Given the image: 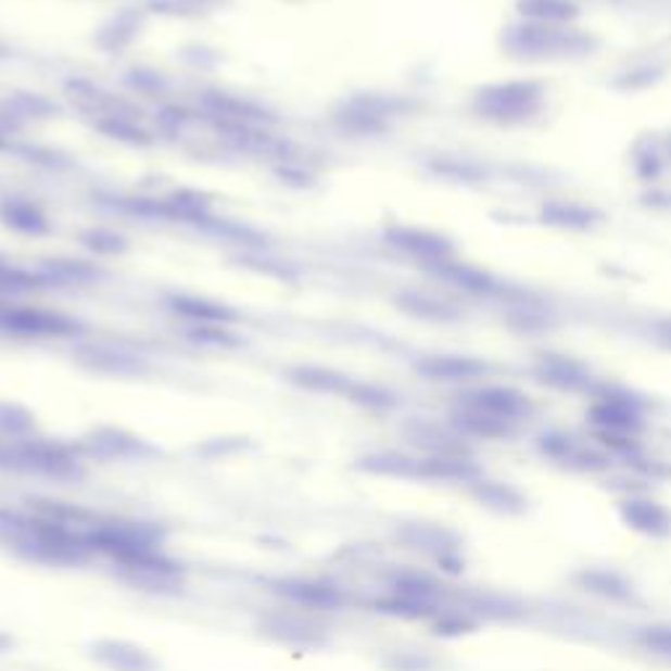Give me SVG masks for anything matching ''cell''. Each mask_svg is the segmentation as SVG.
I'll return each instance as SVG.
<instances>
[{
    "label": "cell",
    "instance_id": "1",
    "mask_svg": "<svg viewBox=\"0 0 671 671\" xmlns=\"http://www.w3.org/2000/svg\"><path fill=\"white\" fill-rule=\"evenodd\" d=\"M0 541L9 543L22 559L46 567H81L94 556L87 530L11 509H0Z\"/></svg>",
    "mask_w": 671,
    "mask_h": 671
},
{
    "label": "cell",
    "instance_id": "2",
    "mask_svg": "<svg viewBox=\"0 0 671 671\" xmlns=\"http://www.w3.org/2000/svg\"><path fill=\"white\" fill-rule=\"evenodd\" d=\"M0 470L55 483H77L85 478L77 448L48 439H0Z\"/></svg>",
    "mask_w": 671,
    "mask_h": 671
},
{
    "label": "cell",
    "instance_id": "3",
    "mask_svg": "<svg viewBox=\"0 0 671 671\" xmlns=\"http://www.w3.org/2000/svg\"><path fill=\"white\" fill-rule=\"evenodd\" d=\"M474 116L485 122L515 126L528 124L546 105V87L535 79H509L478 87L470 100Z\"/></svg>",
    "mask_w": 671,
    "mask_h": 671
},
{
    "label": "cell",
    "instance_id": "4",
    "mask_svg": "<svg viewBox=\"0 0 671 671\" xmlns=\"http://www.w3.org/2000/svg\"><path fill=\"white\" fill-rule=\"evenodd\" d=\"M166 530L153 522H137V519H111V522H94L87 528V543L94 554H105L118 569L142 561L144 556L163 550Z\"/></svg>",
    "mask_w": 671,
    "mask_h": 671
},
{
    "label": "cell",
    "instance_id": "5",
    "mask_svg": "<svg viewBox=\"0 0 671 671\" xmlns=\"http://www.w3.org/2000/svg\"><path fill=\"white\" fill-rule=\"evenodd\" d=\"M502 46L522 59H569L591 50V37L569 24H515L504 31Z\"/></svg>",
    "mask_w": 671,
    "mask_h": 671
},
{
    "label": "cell",
    "instance_id": "6",
    "mask_svg": "<svg viewBox=\"0 0 671 671\" xmlns=\"http://www.w3.org/2000/svg\"><path fill=\"white\" fill-rule=\"evenodd\" d=\"M396 541L404 548L428 556L435 567L446 574L465 572V537L452 524L430 522V519H413L396 528Z\"/></svg>",
    "mask_w": 671,
    "mask_h": 671
},
{
    "label": "cell",
    "instance_id": "7",
    "mask_svg": "<svg viewBox=\"0 0 671 671\" xmlns=\"http://www.w3.org/2000/svg\"><path fill=\"white\" fill-rule=\"evenodd\" d=\"M457 404L461 407H472L478 413H485L496 420L509 422V426H522L535 415V402L524 391L515 389V385L502 383H483L465 389L457 396Z\"/></svg>",
    "mask_w": 671,
    "mask_h": 671
},
{
    "label": "cell",
    "instance_id": "8",
    "mask_svg": "<svg viewBox=\"0 0 671 671\" xmlns=\"http://www.w3.org/2000/svg\"><path fill=\"white\" fill-rule=\"evenodd\" d=\"M587 422L595 428V435L637 439L645 428V415L641 402L626 391H604L587 407Z\"/></svg>",
    "mask_w": 671,
    "mask_h": 671
},
{
    "label": "cell",
    "instance_id": "9",
    "mask_svg": "<svg viewBox=\"0 0 671 671\" xmlns=\"http://www.w3.org/2000/svg\"><path fill=\"white\" fill-rule=\"evenodd\" d=\"M617 517L630 533L648 541L671 537V509L648 493H626L617 502Z\"/></svg>",
    "mask_w": 671,
    "mask_h": 671
},
{
    "label": "cell",
    "instance_id": "10",
    "mask_svg": "<svg viewBox=\"0 0 671 671\" xmlns=\"http://www.w3.org/2000/svg\"><path fill=\"white\" fill-rule=\"evenodd\" d=\"M79 448L100 459H129V461L153 459L161 454V448L153 446L150 441L139 439V435L129 433V430L113 426L92 428L90 433L79 441Z\"/></svg>",
    "mask_w": 671,
    "mask_h": 671
},
{
    "label": "cell",
    "instance_id": "11",
    "mask_svg": "<svg viewBox=\"0 0 671 671\" xmlns=\"http://www.w3.org/2000/svg\"><path fill=\"white\" fill-rule=\"evenodd\" d=\"M572 585L578 587V591L613 606L635 604V600L641 598V591H637L635 580L617 567H604V565L580 567L578 572H572Z\"/></svg>",
    "mask_w": 671,
    "mask_h": 671
},
{
    "label": "cell",
    "instance_id": "12",
    "mask_svg": "<svg viewBox=\"0 0 671 671\" xmlns=\"http://www.w3.org/2000/svg\"><path fill=\"white\" fill-rule=\"evenodd\" d=\"M467 496L472 498L480 509L491 511L493 517L502 519H517L522 515H528L530 509V498L519 485L511 483V480L502 478H489L483 474L480 480H474L472 485H467Z\"/></svg>",
    "mask_w": 671,
    "mask_h": 671
},
{
    "label": "cell",
    "instance_id": "13",
    "mask_svg": "<svg viewBox=\"0 0 671 671\" xmlns=\"http://www.w3.org/2000/svg\"><path fill=\"white\" fill-rule=\"evenodd\" d=\"M535 378L548 389L561 391V394H585L593 389L591 367L569 354L543 352L533 365Z\"/></svg>",
    "mask_w": 671,
    "mask_h": 671
},
{
    "label": "cell",
    "instance_id": "14",
    "mask_svg": "<svg viewBox=\"0 0 671 671\" xmlns=\"http://www.w3.org/2000/svg\"><path fill=\"white\" fill-rule=\"evenodd\" d=\"M404 439L420 448L426 457H448V454H470V443L452 422L413 417L404 422Z\"/></svg>",
    "mask_w": 671,
    "mask_h": 671
},
{
    "label": "cell",
    "instance_id": "15",
    "mask_svg": "<svg viewBox=\"0 0 671 671\" xmlns=\"http://www.w3.org/2000/svg\"><path fill=\"white\" fill-rule=\"evenodd\" d=\"M0 328L22 336H74L81 331L77 320L40 307H0Z\"/></svg>",
    "mask_w": 671,
    "mask_h": 671
},
{
    "label": "cell",
    "instance_id": "16",
    "mask_svg": "<svg viewBox=\"0 0 671 671\" xmlns=\"http://www.w3.org/2000/svg\"><path fill=\"white\" fill-rule=\"evenodd\" d=\"M415 372L435 383H474L489 376L491 365L470 354H428L417 359Z\"/></svg>",
    "mask_w": 671,
    "mask_h": 671
},
{
    "label": "cell",
    "instance_id": "17",
    "mask_svg": "<svg viewBox=\"0 0 671 671\" xmlns=\"http://www.w3.org/2000/svg\"><path fill=\"white\" fill-rule=\"evenodd\" d=\"M383 237L391 246H396V250L422 259L426 265L454 257L452 239L443 237V233L439 231L420 229V226H391V229H385Z\"/></svg>",
    "mask_w": 671,
    "mask_h": 671
},
{
    "label": "cell",
    "instance_id": "18",
    "mask_svg": "<svg viewBox=\"0 0 671 671\" xmlns=\"http://www.w3.org/2000/svg\"><path fill=\"white\" fill-rule=\"evenodd\" d=\"M66 92H68V98H72V103L77 105L79 111L90 113V116H100V118L116 116V118H131V122H137V118L142 116V111H139L135 103L105 92L103 87H94L92 81H85V79L66 81Z\"/></svg>",
    "mask_w": 671,
    "mask_h": 671
},
{
    "label": "cell",
    "instance_id": "19",
    "mask_svg": "<svg viewBox=\"0 0 671 671\" xmlns=\"http://www.w3.org/2000/svg\"><path fill=\"white\" fill-rule=\"evenodd\" d=\"M90 656L111 671H157V658L148 648L122 637H100L90 645Z\"/></svg>",
    "mask_w": 671,
    "mask_h": 671
},
{
    "label": "cell",
    "instance_id": "20",
    "mask_svg": "<svg viewBox=\"0 0 671 671\" xmlns=\"http://www.w3.org/2000/svg\"><path fill=\"white\" fill-rule=\"evenodd\" d=\"M274 591L278 595H283L289 604L305 606V609H313V611H336V609H341L346 600V595L341 593V587H336L333 582H326V580H302V578L278 580L274 585Z\"/></svg>",
    "mask_w": 671,
    "mask_h": 671
},
{
    "label": "cell",
    "instance_id": "21",
    "mask_svg": "<svg viewBox=\"0 0 671 671\" xmlns=\"http://www.w3.org/2000/svg\"><path fill=\"white\" fill-rule=\"evenodd\" d=\"M74 359L87 370L105 372V376H142V372H148V363L139 354L118 350V346L81 344L74 350Z\"/></svg>",
    "mask_w": 671,
    "mask_h": 671
},
{
    "label": "cell",
    "instance_id": "22",
    "mask_svg": "<svg viewBox=\"0 0 671 671\" xmlns=\"http://www.w3.org/2000/svg\"><path fill=\"white\" fill-rule=\"evenodd\" d=\"M485 474L483 467L472 459V454H448V457H420L422 483L472 485Z\"/></svg>",
    "mask_w": 671,
    "mask_h": 671
},
{
    "label": "cell",
    "instance_id": "23",
    "mask_svg": "<svg viewBox=\"0 0 671 671\" xmlns=\"http://www.w3.org/2000/svg\"><path fill=\"white\" fill-rule=\"evenodd\" d=\"M218 135L226 142L233 144L242 153H252L259 157H287L289 155V142L281 137L268 135V131H259L252 124H233V122H215Z\"/></svg>",
    "mask_w": 671,
    "mask_h": 671
},
{
    "label": "cell",
    "instance_id": "24",
    "mask_svg": "<svg viewBox=\"0 0 671 671\" xmlns=\"http://www.w3.org/2000/svg\"><path fill=\"white\" fill-rule=\"evenodd\" d=\"M428 270L433 276L443 278V281L452 283V287L467 291V294L489 296V294H493V291L502 289V281H498V278L493 276L491 270L478 268V265H472V263H461V259H457V257L430 263Z\"/></svg>",
    "mask_w": 671,
    "mask_h": 671
},
{
    "label": "cell",
    "instance_id": "25",
    "mask_svg": "<svg viewBox=\"0 0 671 671\" xmlns=\"http://www.w3.org/2000/svg\"><path fill=\"white\" fill-rule=\"evenodd\" d=\"M448 422L465 435L467 441L480 439V441H511L517 439L519 428L509 426V422L496 420V417L478 413L472 407H461V404H454L452 415H448Z\"/></svg>",
    "mask_w": 671,
    "mask_h": 671
},
{
    "label": "cell",
    "instance_id": "26",
    "mask_svg": "<svg viewBox=\"0 0 671 671\" xmlns=\"http://www.w3.org/2000/svg\"><path fill=\"white\" fill-rule=\"evenodd\" d=\"M354 470L372 474V478L391 480H420V457L404 452H370L354 459Z\"/></svg>",
    "mask_w": 671,
    "mask_h": 671
},
{
    "label": "cell",
    "instance_id": "27",
    "mask_svg": "<svg viewBox=\"0 0 671 671\" xmlns=\"http://www.w3.org/2000/svg\"><path fill=\"white\" fill-rule=\"evenodd\" d=\"M202 105L213 113L218 122H233V124H255V122H274L265 107H259L250 100L237 98V94L207 90L202 94Z\"/></svg>",
    "mask_w": 671,
    "mask_h": 671
},
{
    "label": "cell",
    "instance_id": "28",
    "mask_svg": "<svg viewBox=\"0 0 671 671\" xmlns=\"http://www.w3.org/2000/svg\"><path fill=\"white\" fill-rule=\"evenodd\" d=\"M142 24H144L142 11H137V9L118 11L116 16L107 18L103 27L98 29V35H94V46H98L100 50H105V53H118V50L129 48L131 42H135L139 29H142Z\"/></svg>",
    "mask_w": 671,
    "mask_h": 671
},
{
    "label": "cell",
    "instance_id": "29",
    "mask_svg": "<svg viewBox=\"0 0 671 671\" xmlns=\"http://www.w3.org/2000/svg\"><path fill=\"white\" fill-rule=\"evenodd\" d=\"M287 378L296 389L313 391V394H339L346 396L350 385L354 383L350 376L333 370V367H318V365H300L291 367Z\"/></svg>",
    "mask_w": 671,
    "mask_h": 671
},
{
    "label": "cell",
    "instance_id": "30",
    "mask_svg": "<svg viewBox=\"0 0 671 671\" xmlns=\"http://www.w3.org/2000/svg\"><path fill=\"white\" fill-rule=\"evenodd\" d=\"M396 307L402 313L413 315L417 320H428V322H454L459 320V309L452 305V302L439 300V296L426 294V291H402L396 294Z\"/></svg>",
    "mask_w": 671,
    "mask_h": 671
},
{
    "label": "cell",
    "instance_id": "31",
    "mask_svg": "<svg viewBox=\"0 0 671 671\" xmlns=\"http://www.w3.org/2000/svg\"><path fill=\"white\" fill-rule=\"evenodd\" d=\"M0 220H3L9 229L31 233V237H40V233L50 231L46 211H42L37 202L24 198H9L0 202Z\"/></svg>",
    "mask_w": 671,
    "mask_h": 671
},
{
    "label": "cell",
    "instance_id": "32",
    "mask_svg": "<svg viewBox=\"0 0 671 671\" xmlns=\"http://www.w3.org/2000/svg\"><path fill=\"white\" fill-rule=\"evenodd\" d=\"M265 632L274 635L278 643L296 645V648H320L326 643V635L320 632V626H313L305 619L300 617H283V613H276V617L265 619Z\"/></svg>",
    "mask_w": 671,
    "mask_h": 671
},
{
    "label": "cell",
    "instance_id": "33",
    "mask_svg": "<svg viewBox=\"0 0 671 671\" xmlns=\"http://www.w3.org/2000/svg\"><path fill=\"white\" fill-rule=\"evenodd\" d=\"M168 305H170V309H174V313L183 315V318L198 320V322H211V326H226V322L239 320L237 309L224 305V302L205 300V296L179 294V296H170Z\"/></svg>",
    "mask_w": 671,
    "mask_h": 671
},
{
    "label": "cell",
    "instance_id": "34",
    "mask_svg": "<svg viewBox=\"0 0 671 671\" xmlns=\"http://www.w3.org/2000/svg\"><path fill=\"white\" fill-rule=\"evenodd\" d=\"M389 587L394 595L417 600V604L441 606V582L430 578L428 572H420V569H398L394 578H391Z\"/></svg>",
    "mask_w": 671,
    "mask_h": 671
},
{
    "label": "cell",
    "instance_id": "35",
    "mask_svg": "<svg viewBox=\"0 0 671 671\" xmlns=\"http://www.w3.org/2000/svg\"><path fill=\"white\" fill-rule=\"evenodd\" d=\"M517 11L535 24H572L580 16L574 0H519Z\"/></svg>",
    "mask_w": 671,
    "mask_h": 671
},
{
    "label": "cell",
    "instance_id": "36",
    "mask_svg": "<svg viewBox=\"0 0 671 671\" xmlns=\"http://www.w3.org/2000/svg\"><path fill=\"white\" fill-rule=\"evenodd\" d=\"M630 643L643 654L671 661V622L669 619H658V622L632 626Z\"/></svg>",
    "mask_w": 671,
    "mask_h": 671
},
{
    "label": "cell",
    "instance_id": "37",
    "mask_svg": "<svg viewBox=\"0 0 671 671\" xmlns=\"http://www.w3.org/2000/svg\"><path fill=\"white\" fill-rule=\"evenodd\" d=\"M430 622L439 637H465L480 630V619L470 609H439Z\"/></svg>",
    "mask_w": 671,
    "mask_h": 671
},
{
    "label": "cell",
    "instance_id": "38",
    "mask_svg": "<svg viewBox=\"0 0 671 671\" xmlns=\"http://www.w3.org/2000/svg\"><path fill=\"white\" fill-rule=\"evenodd\" d=\"M372 609L389 613L394 619H407V622H420V619H433L439 613L441 606H428V604H417V600L402 598V595H383V598L372 600Z\"/></svg>",
    "mask_w": 671,
    "mask_h": 671
},
{
    "label": "cell",
    "instance_id": "39",
    "mask_svg": "<svg viewBox=\"0 0 671 671\" xmlns=\"http://www.w3.org/2000/svg\"><path fill=\"white\" fill-rule=\"evenodd\" d=\"M42 276L48 278V283H87L98 278V270L85 259L55 257L42 263Z\"/></svg>",
    "mask_w": 671,
    "mask_h": 671
},
{
    "label": "cell",
    "instance_id": "40",
    "mask_svg": "<svg viewBox=\"0 0 671 671\" xmlns=\"http://www.w3.org/2000/svg\"><path fill=\"white\" fill-rule=\"evenodd\" d=\"M35 413L18 402H0V439H27L35 430Z\"/></svg>",
    "mask_w": 671,
    "mask_h": 671
},
{
    "label": "cell",
    "instance_id": "41",
    "mask_svg": "<svg viewBox=\"0 0 671 671\" xmlns=\"http://www.w3.org/2000/svg\"><path fill=\"white\" fill-rule=\"evenodd\" d=\"M336 122L344 126L346 131H354V135H383L389 129V122L372 116V113L363 111V107L350 103V100L336 111Z\"/></svg>",
    "mask_w": 671,
    "mask_h": 671
},
{
    "label": "cell",
    "instance_id": "42",
    "mask_svg": "<svg viewBox=\"0 0 671 671\" xmlns=\"http://www.w3.org/2000/svg\"><path fill=\"white\" fill-rule=\"evenodd\" d=\"M98 129L103 131L105 137L118 139V142L126 144H139V148H148V144H153V137H150V131H144L142 126H137V122H131V118H100Z\"/></svg>",
    "mask_w": 671,
    "mask_h": 671
},
{
    "label": "cell",
    "instance_id": "43",
    "mask_svg": "<svg viewBox=\"0 0 671 671\" xmlns=\"http://www.w3.org/2000/svg\"><path fill=\"white\" fill-rule=\"evenodd\" d=\"M48 278L42 274H29V270L14 268V265H0V294H24V291L46 287Z\"/></svg>",
    "mask_w": 671,
    "mask_h": 671
},
{
    "label": "cell",
    "instance_id": "44",
    "mask_svg": "<svg viewBox=\"0 0 671 671\" xmlns=\"http://www.w3.org/2000/svg\"><path fill=\"white\" fill-rule=\"evenodd\" d=\"M346 398L365 409H391L396 404V396L389 389L376 383H357L354 381L346 391Z\"/></svg>",
    "mask_w": 671,
    "mask_h": 671
},
{
    "label": "cell",
    "instance_id": "45",
    "mask_svg": "<svg viewBox=\"0 0 671 671\" xmlns=\"http://www.w3.org/2000/svg\"><path fill=\"white\" fill-rule=\"evenodd\" d=\"M79 242L92 250L94 255H124L129 250V242L116 231L107 229H87L79 233Z\"/></svg>",
    "mask_w": 671,
    "mask_h": 671
},
{
    "label": "cell",
    "instance_id": "46",
    "mask_svg": "<svg viewBox=\"0 0 671 671\" xmlns=\"http://www.w3.org/2000/svg\"><path fill=\"white\" fill-rule=\"evenodd\" d=\"M591 211L582 205H567V202H554L546 211V218L556 226H567V229H585L591 226Z\"/></svg>",
    "mask_w": 671,
    "mask_h": 671
},
{
    "label": "cell",
    "instance_id": "47",
    "mask_svg": "<svg viewBox=\"0 0 671 671\" xmlns=\"http://www.w3.org/2000/svg\"><path fill=\"white\" fill-rule=\"evenodd\" d=\"M187 339L192 344L211 346V350H233V346H239L237 336L226 331L224 326H198L187 333Z\"/></svg>",
    "mask_w": 671,
    "mask_h": 671
},
{
    "label": "cell",
    "instance_id": "48",
    "mask_svg": "<svg viewBox=\"0 0 671 671\" xmlns=\"http://www.w3.org/2000/svg\"><path fill=\"white\" fill-rule=\"evenodd\" d=\"M9 105L14 107L18 116H31V118H46L50 113H55V105L48 98L37 92H14L9 98Z\"/></svg>",
    "mask_w": 671,
    "mask_h": 671
},
{
    "label": "cell",
    "instance_id": "49",
    "mask_svg": "<svg viewBox=\"0 0 671 671\" xmlns=\"http://www.w3.org/2000/svg\"><path fill=\"white\" fill-rule=\"evenodd\" d=\"M244 446H246V439H213V441L202 443L198 452L202 454V457L218 459V457H229V454L242 452Z\"/></svg>",
    "mask_w": 671,
    "mask_h": 671
},
{
    "label": "cell",
    "instance_id": "50",
    "mask_svg": "<svg viewBox=\"0 0 671 671\" xmlns=\"http://www.w3.org/2000/svg\"><path fill=\"white\" fill-rule=\"evenodd\" d=\"M126 81H129V87H135V90H142V92H157L166 87V81H163L161 74L150 72V68H135V72H129Z\"/></svg>",
    "mask_w": 671,
    "mask_h": 671
},
{
    "label": "cell",
    "instance_id": "51",
    "mask_svg": "<svg viewBox=\"0 0 671 671\" xmlns=\"http://www.w3.org/2000/svg\"><path fill=\"white\" fill-rule=\"evenodd\" d=\"M189 122V116L183 111H176V107H168V111H163V116H161V124L166 126V129H179L181 124H187Z\"/></svg>",
    "mask_w": 671,
    "mask_h": 671
},
{
    "label": "cell",
    "instance_id": "52",
    "mask_svg": "<svg viewBox=\"0 0 671 671\" xmlns=\"http://www.w3.org/2000/svg\"><path fill=\"white\" fill-rule=\"evenodd\" d=\"M278 176H281V181H294L296 187H309V183H313V176L302 174V170L281 168V170H278Z\"/></svg>",
    "mask_w": 671,
    "mask_h": 671
},
{
    "label": "cell",
    "instance_id": "53",
    "mask_svg": "<svg viewBox=\"0 0 671 671\" xmlns=\"http://www.w3.org/2000/svg\"><path fill=\"white\" fill-rule=\"evenodd\" d=\"M14 648V637L9 635V632H0V654H5V650Z\"/></svg>",
    "mask_w": 671,
    "mask_h": 671
},
{
    "label": "cell",
    "instance_id": "54",
    "mask_svg": "<svg viewBox=\"0 0 671 671\" xmlns=\"http://www.w3.org/2000/svg\"><path fill=\"white\" fill-rule=\"evenodd\" d=\"M5 148H9V142H5V137L0 135V150H5Z\"/></svg>",
    "mask_w": 671,
    "mask_h": 671
},
{
    "label": "cell",
    "instance_id": "55",
    "mask_svg": "<svg viewBox=\"0 0 671 671\" xmlns=\"http://www.w3.org/2000/svg\"><path fill=\"white\" fill-rule=\"evenodd\" d=\"M3 263H5V257H3V255H0V265H3Z\"/></svg>",
    "mask_w": 671,
    "mask_h": 671
},
{
    "label": "cell",
    "instance_id": "56",
    "mask_svg": "<svg viewBox=\"0 0 671 671\" xmlns=\"http://www.w3.org/2000/svg\"><path fill=\"white\" fill-rule=\"evenodd\" d=\"M3 53H5V50H3V48H0V55H3Z\"/></svg>",
    "mask_w": 671,
    "mask_h": 671
}]
</instances>
